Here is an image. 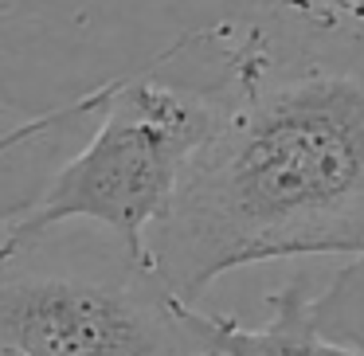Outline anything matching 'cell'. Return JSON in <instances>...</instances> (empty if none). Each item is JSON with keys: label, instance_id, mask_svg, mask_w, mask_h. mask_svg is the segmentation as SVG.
<instances>
[{"label": "cell", "instance_id": "obj_1", "mask_svg": "<svg viewBox=\"0 0 364 356\" xmlns=\"http://www.w3.org/2000/svg\"><path fill=\"white\" fill-rule=\"evenodd\" d=\"M220 51L215 126L149 231L153 270L196 306L231 270L348 254L314 313L364 348V16L274 0Z\"/></svg>", "mask_w": 364, "mask_h": 356}, {"label": "cell", "instance_id": "obj_2", "mask_svg": "<svg viewBox=\"0 0 364 356\" xmlns=\"http://www.w3.org/2000/svg\"><path fill=\"white\" fill-rule=\"evenodd\" d=\"M0 235V356H220L208 313L106 235Z\"/></svg>", "mask_w": 364, "mask_h": 356}, {"label": "cell", "instance_id": "obj_3", "mask_svg": "<svg viewBox=\"0 0 364 356\" xmlns=\"http://www.w3.org/2000/svg\"><path fill=\"white\" fill-rule=\"evenodd\" d=\"M215 90L145 71L106 82L98 126L24 215L0 227L4 239H32L63 223H95L137 259H149V231L165 220L181 176L215 126Z\"/></svg>", "mask_w": 364, "mask_h": 356}, {"label": "cell", "instance_id": "obj_4", "mask_svg": "<svg viewBox=\"0 0 364 356\" xmlns=\"http://www.w3.org/2000/svg\"><path fill=\"white\" fill-rule=\"evenodd\" d=\"M82 20V0H0V114L40 118L67 106L55 90L63 79L51 75V55L71 51Z\"/></svg>", "mask_w": 364, "mask_h": 356}, {"label": "cell", "instance_id": "obj_5", "mask_svg": "<svg viewBox=\"0 0 364 356\" xmlns=\"http://www.w3.org/2000/svg\"><path fill=\"white\" fill-rule=\"evenodd\" d=\"M270 317L259 329H247L235 317L208 313V337L220 356H364V348L333 340L317 325L314 293L306 282H286L267 298Z\"/></svg>", "mask_w": 364, "mask_h": 356}, {"label": "cell", "instance_id": "obj_6", "mask_svg": "<svg viewBox=\"0 0 364 356\" xmlns=\"http://www.w3.org/2000/svg\"><path fill=\"white\" fill-rule=\"evenodd\" d=\"M63 126L48 129V134L32 137V141L16 145V149L0 153V227L4 223H12L16 215H24L28 207L36 204V196L43 192V184L48 180H32L36 173H40V157H32V149L43 141V137L59 134Z\"/></svg>", "mask_w": 364, "mask_h": 356}, {"label": "cell", "instance_id": "obj_7", "mask_svg": "<svg viewBox=\"0 0 364 356\" xmlns=\"http://www.w3.org/2000/svg\"><path fill=\"white\" fill-rule=\"evenodd\" d=\"M286 4H298V9H353L356 0H286Z\"/></svg>", "mask_w": 364, "mask_h": 356}, {"label": "cell", "instance_id": "obj_8", "mask_svg": "<svg viewBox=\"0 0 364 356\" xmlns=\"http://www.w3.org/2000/svg\"><path fill=\"white\" fill-rule=\"evenodd\" d=\"M356 12H360V16H364V0H356Z\"/></svg>", "mask_w": 364, "mask_h": 356}]
</instances>
